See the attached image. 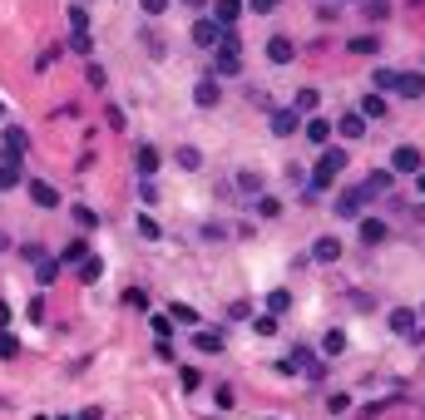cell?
I'll return each instance as SVG.
<instances>
[{
	"instance_id": "obj_1",
	"label": "cell",
	"mask_w": 425,
	"mask_h": 420,
	"mask_svg": "<svg viewBox=\"0 0 425 420\" xmlns=\"http://www.w3.org/2000/svg\"><path fill=\"white\" fill-rule=\"evenodd\" d=\"M212 75H222V80H237V75H242V45H237V30H222L217 55H212Z\"/></svg>"
},
{
	"instance_id": "obj_2",
	"label": "cell",
	"mask_w": 425,
	"mask_h": 420,
	"mask_svg": "<svg viewBox=\"0 0 425 420\" xmlns=\"http://www.w3.org/2000/svg\"><path fill=\"white\" fill-rule=\"evenodd\" d=\"M341 168H346V154H341V149H321L317 168H312V193H321V188H331V183L341 178Z\"/></svg>"
},
{
	"instance_id": "obj_3",
	"label": "cell",
	"mask_w": 425,
	"mask_h": 420,
	"mask_svg": "<svg viewBox=\"0 0 425 420\" xmlns=\"http://www.w3.org/2000/svg\"><path fill=\"white\" fill-rule=\"evenodd\" d=\"M391 183H396V173H391V168H376V173H366V183H361L356 193H361V203H371V198H381Z\"/></svg>"
},
{
	"instance_id": "obj_4",
	"label": "cell",
	"mask_w": 425,
	"mask_h": 420,
	"mask_svg": "<svg viewBox=\"0 0 425 420\" xmlns=\"http://www.w3.org/2000/svg\"><path fill=\"white\" fill-rule=\"evenodd\" d=\"M391 173H421V149L416 144H401L391 154Z\"/></svg>"
},
{
	"instance_id": "obj_5",
	"label": "cell",
	"mask_w": 425,
	"mask_h": 420,
	"mask_svg": "<svg viewBox=\"0 0 425 420\" xmlns=\"http://www.w3.org/2000/svg\"><path fill=\"white\" fill-rule=\"evenodd\" d=\"M193 104L198 109H217L222 104V85H217V80H198V85H193Z\"/></svg>"
},
{
	"instance_id": "obj_6",
	"label": "cell",
	"mask_w": 425,
	"mask_h": 420,
	"mask_svg": "<svg viewBox=\"0 0 425 420\" xmlns=\"http://www.w3.org/2000/svg\"><path fill=\"white\" fill-rule=\"evenodd\" d=\"M267 60H272V65H292V60H297V45H292L287 35H272V40H267Z\"/></svg>"
},
{
	"instance_id": "obj_7",
	"label": "cell",
	"mask_w": 425,
	"mask_h": 420,
	"mask_svg": "<svg viewBox=\"0 0 425 420\" xmlns=\"http://www.w3.org/2000/svg\"><path fill=\"white\" fill-rule=\"evenodd\" d=\"M0 144H5V163H20V154H25V144H30V139H25V129H20V124H10Z\"/></svg>"
},
{
	"instance_id": "obj_8",
	"label": "cell",
	"mask_w": 425,
	"mask_h": 420,
	"mask_svg": "<svg viewBox=\"0 0 425 420\" xmlns=\"http://www.w3.org/2000/svg\"><path fill=\"white\" fill-rule=\"evenodd\" d=\"M30 198H35V208H60V188L45 178H30Z\"/></svg>"
},
{
	"instance_id": "obj_9",
	"label": "cell",
	"mask_w": 425,
	"mask_h": 420,
	"mask_svg": "<svg viewBox=\"0 0 425 420\" xmlns=\"http://www.w3.org/2000/svg\"><path fill=\"white\" fill-rule=\"evenodd\" d=\"M297 124H302V119H297V109L287 104V109H272V134H277V139H292V134H297Z\"/></svg>"
},
{
	"instance_id": "obj_10",
	"label": "cell",
	"mask_w": 425,
	"mask_h": 420,
	"mask_svg": "<svg viewBox=\"0 0 425 420\" xmlns=\"http://www.w3.org/2000/svg\"><path fill=\"white\" fill-rule=\"evenodd\" d=\"M396 95H401V99H425V75L406 70V75L396 80Z\"/></svg>"
},
{
	"instance_id": "obj_11",
	"label": "cell",
	"mask_w": 425,
	"mask_h": 420,
	"mask_svg": "<svg viewBox=\"0 0 425 420\" xmlns=\"http://www.w3.org/2000/svg\"><path fill=\"white\" fill-rule=\"evenodd\" d=\"M386 321H391V331H396V336H416V307H391Z\"/></svg>"
},
{
	"instance_id": "obj_12",
	"label": "cell",
	"mask_w": 425,
	"mask_h": 420,
	"mask_svg": "<svg viewBox=\"0 0 425 420\" xmlns=\"http://www.w3.org/2000/svg\"><path fill=\"white\" fill-rule=\"evenodd\" d=\"M193 346H198L203 356H217V351L227 346V336H222V331H208V326H198V331H193Z\"/></svg>"
},
{
	"instance_id": "obj_13",
	"label": "cell",
	"mask_w": 425,
	"mask_h": 420,
	"mask_svg": "<svg viewBox=\"0 0 425 420\" xmlns=\"http://www.w3.org/2000/svg\"><path fill=\"white\" fill-rule=\"evenodd\" d=\"M193 40H198L203 50H217V40H222V25H217V20H193Z\"/></svg>"
},
{
	"instance_id": "obj_14",
	"label": "cell",
	"mask_w": 425,
	"mask_h": 420,
	"mask_svg": "<svg viewBox=\"0 0 425 420\" xmlns=\"http://www.w3.org/2000/svg\"><path fill=\"white\" fill-rule=\"evenodd\" d=\"M237 15H242V0H212V20H217L222 30H232Z\"/></svg>"
},
{
	"instance_id": "obj_15",
	"label": "cell",
	"mask_w": 425,
	"mask_h": 420,
	"mask_svg": "<svg viewBox=\"0 0 425 420\" xmlns=\"http://www.w3.org/2000/svg\"><path fill=\"white\" fill-rule=\"evenodd\" d=\"M396 80H401V70H391V65H376V70H371V90H376V95H391Z\"/></svg>"
},
{
	"instance_id": "obj_16",
	"label": "cell",
	"mask_w": 425,
	"mask_h": 420,
	"mask_svg": "<svg viewBox=\"0 0 425 420\" xmlns=\"http://www.w3.org/2000/svg\"><path fill=\"white\" fill-rule=\"evenodd\" d=\"M312 257L317 262H341V237H317L312 242Z\"/></svg>"
},
{
	"instance_id": "obj_17",
	"label": "cell",
	"mask_w": 425,
	"mask_h": 420,
	"mask_svg": "<svg viewBox=\"0 0 425 420\" xmlns=\"http://www.w3.org/2000/svg\"><path fill=\"white\" fill-rule=\"evenodd\" d=\"M134 163H139V178H154V168H158V149H154V144H139Z\"/></svg>"
},
{
	"instance_id": "obj_18",
	"label": "cell",
	"mask_w": 425,
	"mask_h": 420,
	"mask_svg": "<svg viewBox=\"0 0 425 420\" xmlns=\"http://www.w3.org/2000/svg\"><path fill=\"white\" fill-rule=\"evenodd\" d=\"M336 129H341V139H361V134H366V119L351 109V114H341V119H336Z\"/></svg>"
},
{
	"instance_id": "obj_19",
	"label": "cell",
	"mask_w": 425,
	"mask_h": 420,
	"mask_svg": "<svg viewBox=\"0 0 425 420\" xmlns=\"http://www.w3.org/2000/svg\"><path fill=\"white\" fill-rule=\"evenodd\" d=\"M361 242H366V247L386 242V222H381V217H361Z\"/></svg>"
},
{
	"instance_id": "obj_20",
	"label": "cell",
	"mask_w": 425,
	"mask_h": 420,
	"mask_svg": "<svg viewBox=\"0 0 425 420\" xmlns=\"http://www.w3.org/2000/svg\"><path fill=\"white\" fill-rule=\"evenodd\" d=\"M35 277H40V287H50V282H60V257H50V252H45V257L35 262Z\"/></svg>"
},
{
	"instance_id": "obj_21",
	"label": "cell",
	"mask_w": 425,
	"mask_h": 420,
	"mask_svg": "<svg viewBox=\"0 0 425 420\" xmlns=\"http://www.w3.org/2000/svg\"><path fill=\"white\" fill-rule=\"evenodd\" d=\"M262 302H267V316H282L287 307H292V292H287V287H272Z\"/></svg>"
},
{
	"instance_id": "obj_22",
	"label": "cell",
	"mask_w": 425,
	"mask_h": 420,
	"mask_svg": "<svg viewBox=\"0 0 425 420\" xmlns=\"http://www.w3.org/2000/svg\"><path fill=\"white\" fill-rule=\"evenodd\" d=\"M356 114H361V119H386V95H376V90H371V95L361 99Z\"/></svg>"
},
{
	"instance_id": "obj_23",
	"label": "cell",
	"mask_w": 425,
	"mask_h": 420,
	"mask_svg": "<svg viewBox=\"0 0 425 420\" xmlns=\"http://www.w3.org/2000/svg\"><path fill=\"white\" fill-rule=\"evenodd\" d=\"M173 158H178V168H183V173H198V168H203V154H198L193 144H183V149H178Z\"/></svg>"
},
{
	"instance_id": "obj_24",
	"label": "cell",
	"mask_w": 425,
	"mask_h": 420,
	"mask_svg": "<svg viewBox=\"0 0 425 420\" xmlns=\"http://www.w3.org/2000/svg\"><path fill=\"white\" fill-rule=\"evenodd\" d=\"M20 183H25L20 163H5V158H0V193H10V188H20Z\"/></svg>"
},
{
	"instance_id": "obj_25",
	"label": "cell",
	"mask_w": 425,
	"mask_h": 420,
	"mask_svg": "<svg viewBox=\"0 0 425 420\" xmlns=\"http://www.w3.org/2000/svg\"><path fill=\"white\" fill-rule=\"evenodd\" d=\"M321 351H326V356H341V351H346V331H341V326H331V331L321 336Z\"/></svg>"
},
{
	"instance_id": "obj_26",
	"label": "cell",
	"mask_w": 425,
	"mask_h": 420,
	"mask_svg": "<svg viewBox=\"0 0 425 420\" xmlns=\"http://www.w3.org/2000/svg\"><path fill=\"white\" fill-rule=\"evenodd\" d=\"M317 104H321V95H317V90H297V99H292L297 119H302V114H317Z\"/></svg>"
},
{
	"instance_id": "obj_27",
	"label": "cell",
	"mask_w": 425,
	"mask_h": 420,
	"mask_svg": "<svg viewBox=\"0 0 425 420\" xmlns=\"http://www.w3.org/2000/svg\"><path fill=\"white\" fill-rule=\"evenodd\" d=\"M356 212H361V193L351 188V193H341V198H336V217H356Z\"/></svg>"
},
{
	"instance_id": "obj_28",
	"label": "cell",
	"mask_w": 425,
	"mask_h": 420,
	"mask_svg": "<svg viewBox=\"0 0 425 420\" xmlns=\"http://www.w3.org/2000/svg\"><path fill=\"white\" fill-rule=\"evenodd\" d=\"M70 217H75V222H80L85 232H95V227H99V212H95V208H85V203H75V208H70Z\"/></svg>"
},
{
	"instance_id": "obj_29",
	"label": "cell",
	"mask_w": 425,
	"mask_h": 420,
	"mask_svg": "<svg viewBox=\"0 0 425 420\" xmlns=\"http://www.w3.org/2000/svg\"><path fill=\"white\" fill-rule=\"evenodd\" d=\"M70 35H90V10L85 5H70Z\"/></svg>"
},
{
	"instance_id": "obj_30",
	"label": "cell",
	"mask_w": 425,
	"mask_h": 420,
	"mask_svg": "<svg viewBox=\"0 0 425 420\" xmlns=\"http://www.w3.org/2000/svg\"><path fill=\"white\" fill-rule=\"evenodd\" d=\"M346 50H351V55H376L381 45H376V35H351V40H346Z\"/></svg>"
},
{
	"instance_id": "obj_31",
	"label": "cell",
	"mask_w": 425,
	"mask_h": 420,
	"mask_svg": "<svg viewBox=\"0 0 425 420\" xmlns=\"http://www.w3.org/2000/svg\"><path fill=\"white\" fill-rule=\"evenodd\" d=\"M99 272H104V257H95V252H90V257L80 262V282H99Z\"/></svg>"
},
{
	"instance_id": "obj_32",
	"label": "cell",
	"mask_w": 425,
	"mask_h": 420,
	"mask_svg": "<svg viewBox=\"0 0 425 420\" xmlns=\"http://www.w3.org/2000/svg\"><path fill=\"white\" fill-rule=\"evenodd\" d=\"M326 139H331V124L326 119H312L307 124V144H326Z\"/></svg>"
},
{
	"instance_id": "obj_33",
	"label": "cell",
	"mask_w": 425,
	"mask_h": 420,
	"mask_svg": "<svg viewBox=\"0 0 425 420\" xmlns=\"http://www.w3.org/2000/svg\"><path fill=\"white\" fill-rule=\"evenodd\" d=\"M252 331H257V336H277V316L257 312V316H252Z\"/></svg>"
},
{
	"instance_id": "obj_34",
	"label": "cell",
	"mask_w": 425,
	"mask_h": 420,
	"mask_svg": "<svg viewBox=\"0 0 425 420\" xmlns=\"http://www.w3.org/2000/svg\"><path fill=\"white\" fill-rule=\"evenodd\" d=\"M237 188L252 193V198H262V178H257V173H237Z\"/></svg>"
},
{
	"instance_id": "obj_35",
	"label": "cell",
	"mask_w": 425,
	"mask_h": 420,
	"mask_svg": "<svg viewBox=\"0 0 425 420\" xmlns=\"http://www.w3.org/2000/svg\"><path fill=\"white\" fill-rule=\"evenodd\" d=\"M124 307H134V312H149V292L129 287V292H124Z\"/></svg>"
},
{
	"instance_id": "obj_36",
	"label": "cell",
	"mask_w": 425,
	"mask_h": 420,
	"mask_svg": "<svg viewBox=\"0 0 425 420\" xmlns=\"http://www.w3.org/2000/svg\"><path fill=\"white\" fill-rule=\"evenodd\" d=\"M178 386H183V391H198V386H203V376H198L193 366H178Z\"/></svg>"
},
{
	"instance_id": "obj_37",
	"label": "cell",
	"mask_w": 425,
	"mask_h": 420,
	"mask_svg": "<svg viewBox=\"0 0 425 420\" xmlns=\"http://www.w3.org/2000/svg\"><path fill=\"white\" fill-rule=\"evenodd\" d=\"M173 321H178V326H198V312L183 307V302H173Z\"/></svg>"
},
{
	"instance_id": "obj_38",
	"label": "cell",
	"mask_w": 425,
	"mask_h": 420,
	"mask_svg": "<svg viewBox=\"0 0 425 420\" xmlns=\"http://www.w3.org/2000/svg\"><path fill=\"white\" fill-rule=\"evenodd\" d=\"M134 227H139V237H149V242H154V237H158V222H154V217H149V212H139V222H134Z\"/></svg>"
},
{
	"instance_id": "obj_39",
	"label": "cell",
	"mask_w": 425,
	"mask_h": 420,
	"mask_svg": "<svg viewBox=\"0 0 425 420\" xmlns=\"http://www.w3.org/2000/svg\"><path fill=\"white\" fill-rule=\"evenodd\" d=\"M85 257H90L85 242H65V257H60V262H85Z\"/></svg>"
},
{
	"instance_id": "obj_40",
	"label": "cell",
	"mask_w": 425,
	"mask_h": 420,
	"mask_svg": "<svg viewBox=\"0 0 425 420\" xmlns=\"http://www.w3.org/2000/svg\"><path fill=\"white\" fill-rule=\"evenodd\" d=\"M0 356H5V361H15V356H20V341H15L10 331H0Z\"/></svg>"
},
{
	"instance_id": "obj_41",
	"label": "cell",
	"mask_w": 425,
	"mask_h": 420,
	"mask_svg": "<svg viewBox=\"0 0 425 420\" xmlns=\"http://www.w3.org/2000/svg\"><path fill=\"white\" fill-rule=\"evenodd\" d=\"M277 212H282L277 198H257V217H277Z\"/></svg>"
},
{
	"instance_id": "obj_42",
	"label": "cell",
	"mask_w": 425,
	"mask_h": 420,
	"mask_svg": "<svg viewBox=\"0 0 425 420\" xmlns=\"http://www.w3.org/2000/svg\"><path fill=\"white\" fill-rule=\"evenodd\" d=\"M227 316H232V321H252V307H247V302H232Z\"/></svg>"
},
{
	"instance_id": "obj_43",
	"label": "cell",
	"mask_w": 425,
	"mask_h": 420,
	"mask_svg": "<svg viewBox=\"0 0 425 420\" xmlns=\"http://www.w3.org/2000/svg\"><path fill=\"white\" fill-rule=\"evenodd\" d=\"M154 198H158V188H154V178H144L139 183V203H154Z\"/></svg>"
},
{
	"instance_id": "obj_44",
	"label": "cell",
	"mask_w": 425,
	"mask_h": 420,
	"mask_svg": "<svg viewBox=\"0 0 425 420\" xmlns=\"http://www.w3.org/2000/svg\"><path fill=\"white\" fill-rule=\"evenodd\" d=\"M168 331H173V321H168V316H154V336L168 341Z\"/></svg>"
},
{
	"instance_id": "obj_45",
	"label": "cell",
	"mask_w": 425,
	"mask_h": 420,
	"mask_svg": "<svg viewBox=\"0 0 425 420\" xmlns=\"http://www.w3.org/2000/svg\"><path fill=\"white\" fill-rule=\"evenodd\" d=\"M139 10H144V15H163V10H168V0H139Z\"/></svg>"
},
{
	"instance_id": "obj_46",
	"label": "cell",
	"mask_w": 425,
	"mask_h": 420,
	"mask_svg": "<svg viewBox=\"0 0 425 420\" xmlns=\"http://www.w3.org/2000/svg\"><path fill=\"white\" fill-rule=\"evenodd\" d=\"M366 15L371 20H386V0H366Z\"/></svg>"
},
{
	"instance_id": "obj_47",
	"label": "cell",
	"mask_w": 425,
	"mask_h": 420,
	"mask_svg": "<svg viewBox=\"0 0 425 420\" xmlns=\"http://www.w3.org/2000/svg\"><path fill=\"white\" fill-rule=\"evenodd\" d=\"M346 406H351V401H346V396H326V411H331V416H341V411H346Z\"/></svg>"
},
{
	"instance_id": "obj_48",
	"label": "cell",
	"mask_w": 425,
	"mask_h": 420,
	"mask_svg": "<svg viewBox=\"0 0 425 420\" xmlns=\"http://www.w3.org/2000/svg\"><path fill=\"white\" fill-rule=\"evenodd\" d=\"M247 5H252L257 15H267V10H277V0H247Z\"/></svg>"
},
{
	"instance_id": "obj_49",
	"label": "cell",
	"mask_w": 425,
	"mask_h": 420,
	"mask_svg": "<svg viewBox=\"0 0 425 420\" xmlns=\"http://www.w3.org/2000/svg\"><path fill=\"white\" fill-rule=\"evenodd\" d=\"M80 420H104V411H85V416H80Z\"/></svg>"
},
{
	"instance_id": "obj_50",
	"label": "cell",
	"mask_w": 425,
	"mask_h": 420,
	"mask_svg": "<svg viewBox=\"0 0 425 420\" xmlns=\"http://www.w3.org/2000/svg\"><path fill=\"white\" fill-rule=\"evenodd\" d=\"M416 188H421V193H425V173H416Z\"/></svg>"
},
{
	"instance_id": "obj_51",
	"label": "cell",
	"mask_w": 425,
	"mask_h": 420,
	"mask_svg": "<svg viewBox=\"0 0 425 420\" xmlns=\"http://www.w3.org/2000/svg\"><path fill=\"white\" fill-rule=\"evenodd\" d=\"M5 247H10V237H5V232H0V252H5Z\"/></svg>"
},
{
	"instance_id": "obj_52",
	"label": "cell",
	"mask_w": 425,
	"mask_h": 420,
	"mask_svg": "<svg viewBox=\"0 0 425 420\" xmlns=\"http://www.w3.org/2000/svg\"><path fill=\"white\" fill-rule=\"evenodd\" d=\"M183 5H193V10H198V5H203V0H183Z\"/></svg>"
},
{
	"instance_id": "obj_53",
	"label": "cell",
	"mask_w": 425,
	"mask_h": 420,
	"mask_svg": "<svg viewBox=\"0 0 425 420\" xmlns=\"http://www.w3.org/2000/svg\"><path fill=\"white\" fill-rule=\"evenodd\" d=\"M35 420H55V416H35Z\"/></svg>"
},
{
	"instance_id": "obj_54",
	"label": "cell",
	"mask_w": 425,
	"mask_h": 420,
	"mask_svg": "<svg viewBox=\"0 0 425 420\" xmlns=\"http://www.w3.org/2000/svg\"><path fill=\"white\" fill-rule=\"evenodd\" d=\"M0 114H5V104H0Z\"/></svg>"
}]
</instances>
